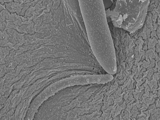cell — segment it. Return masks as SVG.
Wrapping results in <instances>:
<instances>
[{"instance_id": "obj_1", "label": "cell", "mask_w": 160, "mask_h": 120, "mask_svg": "<svg viewBox=\"0 0 160 120\" xmlns=\"http://www.w3.org/2000/svg\"><path fill=\"white\" fill-rule=\"evenodd\" d=\"M80 11L91 44L109 47L111 39L103 0H78Z\"/></svg>"}, {"instance_id": "obj_2", "label": "cell", "mask_w": 160, "mask_h": 120, "mask_svg": "<svg viewBox=\"0 0 160 120\" xmlns=\"http://www.w3.org/2000/svg\"><path fill=\"white\" fill-rule=\"evenodd\" d=\"M150 0H117L112 10L106 11L114 25L130 32L142 27L146 17Z\"/></svg>"}, {"instance_id": "obj_3", "label": "cell", "mask_w": 160, "mask_h": 120, "mask_svg": "<svg viewBox=\"0 0 160 120\" xmlns=\"http://www.w3.org/2000/svg\"><path fill=\"white\" fill-rule=\"evenodd\" d=\"M104 5L107 8L111 7L113 4V0H103Z\"/></svg>"}]
</instances>
